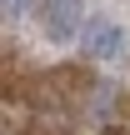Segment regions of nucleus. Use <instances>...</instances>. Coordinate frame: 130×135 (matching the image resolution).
Segmentation results:
<instances>
[{
	"label": "nucleus",
	"mask_w": 130,
	"mask_h": 135,
	"mask_svg": "<svg viewBox=\"0 0 130 135\" xmlns=\"http://www.w3.org/2000/svg\"><path fill=\"white\" fill-rule=\"evenodd\" d=\"M40 25L55 45L80 35V0H40Z\"/></svg>",
	"instance_id": "obj_1"
},
{
	"label": "nucleus",
	"mask_w": 130,
	"mask_h": 135,
	"mask_svg": "<svg viewBox=\"0 0 130 135\" xmlns=\"http://www.w3.org/2000/svg\"><path fill=\"white\" fill-rule=\"evenodd\" d=\"M125 30L120 25H110V20H90V30H85V55H95V60H115L120 50H125Z\"/></svg>",
	"instance_id": "obj_2"
},
{
	"label": "nucleus",
	"mask_w": 130,
	"mask_h": 135,
	"mask_svg": "<svg viewBox=\"0 0 130 135\" xmlns=\"http://www.w3.org/2000/svg\"><path fill=\"white\" fill-rule=\"evenodd\" d=\"M0 5H5V15H10V20H15V15H25V0H0Z\"/></svg>",
	"instance_id": "obj_3"
}]
</instances>
